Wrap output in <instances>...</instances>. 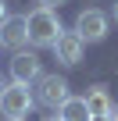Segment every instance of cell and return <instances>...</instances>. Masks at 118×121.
<instances>
[{
    "mask_svg": "<svg viewBox=\"0 0 118 121\" xmlns=\"http://www.w3.org/2000/svg\"><path fill=\"white\" fill-rule=\"evenodd\" d=\"M25 22H29V43L32 46H54L57 36L65 32L57 11H50V7H36L32 14H25Z\"/></svg>",
    "mask_w": 118,
    "mask_h": 121,
    "instance_id": "1",
    "label": "cell"
},
{
    "mask_svg": "<svg viewBox=\"0 0 118 121\" xmlns=\"http://www.w3.org/2000/svg\"><path fill=\"white\" fill-rule=\"evenodd\" d=\"M32 107H36V100H32L29 86H22V82H11V86H4V89H0V114H4L7 121H18V117H25Z\"/></svg>",
    "mask_w": 118,
    "mask_h": 121,
    "instance_id": "2",
    "label": "cell"
},
{
    "mask_svg": "<svg viewBox=\"0 0 118 121\" xmlns=\"http://www.w3.org/2000/svg\"><path fill=\"white\" fill-rule=\"evenodd\" d=\"M32 100H36L39 107L57 110V107L68 100V78H61V75H39V78H36V93H32Z\"/></svg>",
    "mask_w": 118,
    "mask_h": 121,
    "instance_id": "3",
    "label": "cell"
},
{
    "mask_svg": "<svg viewBox=\"0 0 118 121\" xmlns=\"http://www.w3.org/2000/svg\"><path fill=\"white\" fill-rule=\"evenodd\" d=\"M75 32H79L82 43H100V39L107 36V14L97 11V7L79 11V18H75Z\"/></svg>",
    "mask_w": 118,
    "mask_h": 121,
    "instance_id": "4",
    "label": "cell"
},
{
    "mask_svg": "<svg viewBox=\"0 0 118 121\" xmlns=\"http://www.w3.org/2000/svg\"><path fill=\"white\" fill-rule=\"evenodd\" d=\"M39 75H43V60L36 53H29V50H14V57H11V82L32 86Z\"/></svg>",
    "mask_w": 118,
    "mask_h": 121,
    "instance_id": "5",
    "label": "cell"
},
{
    "mask_svg": "<svg viewBox=\"0 0 118 121\" xmlns=\"http://www.w3.org/2000/svg\"><path fill=\"white\" fill-rule=\"evenodd\" d=\"M29 43V22L25 14H7L0 22V46L4 50H22Z\"/></svg>",
    "mask_w": 118,
    "mask_h": 121,
    "instance_id": "6",
    "label": "cell"
},
{
    "mask_svg": "<svg viewBox=\"0 0 118 121\" xmlns=\"http://www.w3.org/2000/svg\"><path fill=\"white\" fill-rule=\"evenodd\" d=\"M54 53H57V60H61V64H79V60H82V50H86V43L79 39V32L72 29V32H61V36H57V43L50 46Z\"/></svg>",
    "mask_w": 118,
    "mask_h": 121,
    "instance_id": "7",
    "label": "cell"
},
{
    "mask_svg": "<svg viewBox=\"0 0 118 121\" xmlns=\"http://www.w3.org/2000/svg\"><path fill=\"white\" fill-rule=\"evenodd\" d=\"M82 100H86V107H90V117H111V114H114V103H111V96H107L104 86H93Z\"/></svg>",
    "mask_w": 118,
    "mask_h": 121,
    "instance_id": "8",
    "label": "cell"
},
{
    "mask_svg": "<svg viewBox=\"0 0 118 121\" xmlns=\"http://www.w3.org/2000/svg\"><path fill=\"white\" fill-rule=\"evenodd\" d=\"M57 117L61 121H90V107L82 96H68L61 107H57Z\"/></svg>",
    "mask_w": 118,
    "mask_h": 121,
    "instance_id": "9",
    "label": "cell"
},
{
    "mask_svg": "<svg viewBox=\"0 0 118 121\" xmlns=\"http://www.w3.org/2000/svg\"><path fill=\"white\" fill-rule=\"evenodd\" d=\"M36 4H39V7H50V11H54V7H61L65 0H36Z\"/></svg>",
    "mask_w": 118,
    "mask_h": 121,
    "instance_id": "10",
    "label": "cell"
},
{
    "mask_svg": "<svg viewBox=\"0 0 118 121\" xmlns=\"http://www.w3.org/2000/svg\"><path fill=\"white\" fill-rule=\"evenodd\" d=\"M7 18V0H0V22Z\"/></svg>",
    "mask_w": 118,
    "mask_h": 121,
    "instance_id": "11",
    "label": "cell"
},
{
    "mask_svg": "<svg viewBox=\"0 0 118 121\" xmlns=\"http://www.w3.org/2000/svg\"><path fill=\"white\" fill-rule=\"evenodd\" d=\"M114 22H118V0H114Z\"/></svg>",
    "mask_w": 118,
    "mask_h": 121,
    "instance_id": "12",
    "label": "cell"
},
{
    "mask_svg": "<svg viewBox=\"0 0 118 121\" xmlns=\"http://www.w3.org/2000/svg\"><path fill=\"white\" fill-rule=\"evenodd\" d=\"M90 121H111V117H90Z\"/></svg>",
    "mask_w": 118,
    "mask_h": 121,
    "instance_id": "13",
    "label": "cell"
},
{
    "mask_svg": "<svg viewBox=\"0 0 118 121\" xmlns=\"http://www.w3.org/2000/svg\"><path fill=\"white\" fill-rule=\"evenodd\" d=\"M43 121H61V117H43Z\"/></svg>",
    "mask_w": 118,
    "mask_h": 121,
    "instance_id": "14",
    "label": "cell"
},
{
    "mask_svg": "<svg viewBox=\"0 0 118 121\" xmlns=\"http://www.w3.org/2000/svg\"><path fill=\"white\" fill-rule=\"evenodd\" d=\"M0 89H4V78H0Z\"/></svg>",
    "mask_w": 118,
    "mask_h": 121,
    "instance_id": "15",
    "label": "cell"
},
{
    "mask_svg": "<svg viewBox=\"0 0 118 121\" xmlns=\"http://www.w3.org/2000/svg\"><path fill=\"white\" fill-rule=\"evenodd\" d=\"M114 121H118V114H114Z\"/></svg>",
    "mask_w": 118,
    "mask_h": 121,
    "instance_id": "16",
    "label": "cell"
},
{
    "mask_svg": "<svg viewBox=\"0 0 118 121\" xmlns=\"http://www.w3.org/2000/svg\"><path fill=\"white\" fill-rule=\"evenodd\" d=\"M18 121H22V117H18Z\"/></svg>",
    "mask_w": 118,
    "mask_h": 121,
    "instance_id": "17",
    "label": "cell"
}]
</instances>
